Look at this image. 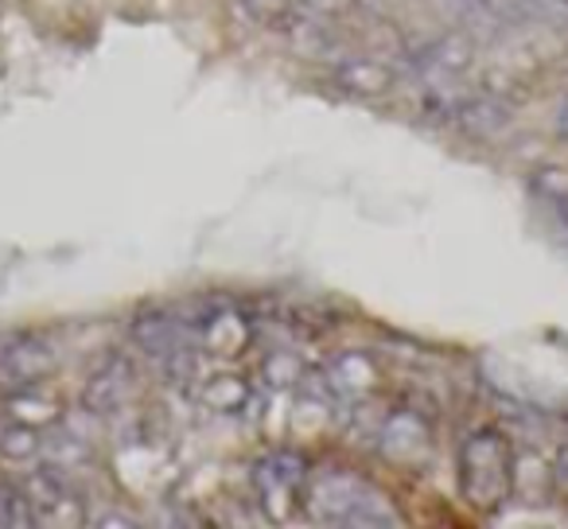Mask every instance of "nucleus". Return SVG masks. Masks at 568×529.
<instances>
[{"instance_id": "obj_1", "label": "nucleus", "mask_w": 568, "mask_h": 529, "mask_svg": "<svg viewBox=\"0 0 568 529\" xmlns=\"http://www.w3.org/2000/svg\"><path fill=\"white\" fill-rule=\"evenodd\" d=\"M304 513L320 526H402L394 502L358 471H343V467L308 471Z\"/></svg>"}, {"instance_id": "obj_2", "label": "nucleus", "mask_w": 568, "mask_h": 529, "mask_svg": "<svg viewBox=\"0 0 568 529\" xmlns=\"http://www.w3.org/2000/svg\"><path fill=\"white\" fill-rule=\"evenodd\" d=\"M456 487L467 510L495 518L514 502V444L498 428H479L456 456Z\"/></svg>"}, {"instance_id": "obj_3", "label": "nucleus", "mask_w": 568, "mask_h": 529, "mask_svg": "<svg viewBox=\"0 0 568 529\" xmlns=\"http://www.w3.org/2000/svg\"><path fill=\"white\" fill-rule=\"evenodd\" d=\"M308 459L301 451L284 448L268 451L253 464V490H257L261 518L273 526H288L304 510V482H308Z\"/></svg>"}, {"instance_id": "obj_4", "label": "nucleus", "mask_w": 568, "mask_h": 529, "mask_svg": "<svg viewBox=\"0 0 568 529\" xmlns=\"http://www.w3.org/2000/svg\"><path fill=\"white\" fill-rule=\"evenodd\" d=\"M59 370V355L43 335L36 332H9L0 335V389H40Z\"/></svg>"}, {"instance_id": "obj_5", "label": "nucleus", "mask_w": 568, "mask_h": 529, "mask_svg": "<svg viewBox=\"0 0 568 529\" xmlns=\"http://www.w3.org/2000/svg\"><path fill=\"white\" fill-rule=\"evenodd\" d=\"M136 394V366L133 358L113 355L98 366L87 378V389H82V409L94 413V417H113L121 413Z\"/></svg>"}, {"instance_id": "obj_6", "label": "nucleus", "mask_w": 568, "mask_h": 529, "mask_svg": "<svg viewBox=\"0 0 568 529\" xmlns=\"http://www.w3.org/2000/svg\"><path fill=\"white\" fill-rule=\"evenodd\" d=\"M378 451L382 459L397 467H417L433 456V428L420 413L413 409H397L386 417L382 425V436H378Z\"/></svg>"}, {"instance_id": "obj_7", "label": "nucleus", "mask_w": 568, "mask_h": 529, "mask_svg": "<svg viewBox=\"0 0 568 529\" xmlns=\"http://www.w3.org/2000/svg\"><path fill=\"white\" fill-rule=\"evenodd\" d=\"M24 495L28 502H32V513L36 521H48V526H59V521H82V502L79 495H74L71 479H67L59 467H40V471H32L24 482Z\"/></svg>"}, {"instance_id": "obj_8", "label": "nucleus", "mask_w": 568, "mask_h": 529, "mask_svg": "<svg viewBox=\"0 0 568 529\" xmlns=\"http://www.w3.org/2000/svg\"><path fill=\"white\" fill-rule=\"evenodd\" d=\"M253 343V327L242 312L222 308L214 316L203 319L199 327V347H203L206 358H242Z\"/></svg>"}, {"instance_id": "obj_9", "label": "nucleus", "mask_w": 568, "mask_h": 529, "mask_svg": "<svg viewBox=\"0 0 568 529\" xmlns=\"http://www.w3.org/2000/svg\"><path fill=\"white\" fill-rule=\"evenodd\" d=\"M133 343L152 358H172L183 355V324L164 308H144L133 316Z\"/></svg>"}, {"instance_id": "obj_10", "label": "nucleus", "mask_w": 568, "mask_h": 529, "mask_svg": "<svg viewBox=\"0 0 568 529\" xmlns=\"http://www.w3.org/2000/svg\"><path fill=\"white\" fill-rule=\"evenodd\" d=\"M394 82H397L394 67L382 63V59H371V55L343 59V63L335 67V87L351 98H366V102L386 98L389 90H394Z\"/></svg>"}, {"instance_id": "obj_11", "label": "nucleus", "mask_w": 568, "mask_h": 529, "mask_svg": "<svg viewBox=\"0 0 568 529\" xmlns=\"http://www.w3.org/2000/svg\"><path fill=\"white\" fill-rule=\"evenodd\" d=\"M327 389L343 401H363L378 389V363L371 355H358V350H347L339 355L332 366L324 370Z\"/></svg>"}, {"instance_id": "obj_12", "label": "nucleus", "mask_w": 568, "mask_h": 529, "mask_svg": "<svg viewBox=\"0 0 568 529\" xmlns=\"http://www.w3.org/2000/svg\"><path fill=\"white\" fill-rule=\"evenodd\" d=\"M195 397L206 413H214V417H242L253 401V386L242 378V374L222 370V374H211V378L199 386Z\"/></svg>"}, {"instance_id": "obj_13", "label": "nucleus", "mask_w": 568, "mask_h": 529, "mask_svg": "<svg viewBox=\"0 0 568 529\" xmlns=\"http://www.w3.org/2000/svg\"><path fill=\"white\" fill-rule=\"evenodd\" d=\"M304 378H308V363L293 350H273L261 363V382L276 394H293V389L304 386Z\"/></svg>"}, {"instance_id": "obj_14", "label": "nucleus", "mask_w": 568, "mask_h": 529, "mask_svg": "<svg viewBox=\"0 0 568 529\" xmlns=\"http://www.w3.org/2000/svg\"><path fill=\"white\" fill-rule=\"evenodd\" d=\"M529 187L534 195L549 206L552 214L568 222V167L565 164H541L534 175H529Z\"/></svg>"}, {"instance_id": "obj_15", "label": "nucleus", "mask_w": 568, "mask_h": 529, "mask_svg": "<svg viewBox=\"0 0 568 529\" xmlns=\"http://www.w3.org/2000/svg\"><path fill=\"white\" fill-rule=\"evenodd\" d=\"M43 451V436L36 425H24V420H12V425L0 428V456L4 459H32Z\"/></svg>"}, {"instance_id": "obj_16", "label": "nucleus", "mask_w": 568, "mask_h": 529, "mask_svg": "<svg viewBox=\"0 0 568 529\" xmlns=\"http://www.w3.org/2000/svg\"><path fill=\"white\" fill-rule=\"evenodd\" d=\"M24 526H36V513L24 487L0 479V529H24Z\"/></svg>"}, {"instance_id": "obj_17", "label": "nucleus", "mask_w": 568, "mask_h": 529, "mask_svg": "<svg viewBox=\"0 0 568 529\" xmlns=\"http://www.w3.org/2000/svg\"><path fill=\"white\" fill-rule=\"evenodd\" d=\"M245 12H250V20H257V24H284L288 17H296L301 12V0H237Z\"/></svg>"}, {"instance_id": "obj_18", "label": "nucleus", "mask_w": 568, "mask_h": 529, "mask_svg": "<svg viewBox=\"0 0 568 529\" xmlns=\"http://www.w3.org/2000/svg\"><path fill=\"white\" fill-rule=\"evenodd\" d=\"M351 9H355V0H301V12L308 20H332Z\"/></svg>"}, {"instance_id": "obj_19", "label": "nucleus", "mask_w": 568, "mask_h": 529, "mask_svg": "<svg viewBox=\"0 0 568 529\" xmlns=\"http://www.w3.org/2000/svg\"><path fill=\"white\" fill-rule=\"evenodd\" d=\"M552 482H557V487H568V444L557 451V459H552Z\"/></svg>"}, {"instance_id": "obj_20", "label": "nucleus", "mask_w": 568, "mask_h": 529, "mask_svg": "<svg viewBox=\"0 0 568 529\" xmlns=\"http://www.w3.org/2000/svg\"><path fill=\"white\" fill-rule=\"evenodd\" d=\"M557 133H560V141H568V98L560 102V110H557Z\"/></svg>"}, {"instance_id": "obj_21", "label": "nucleus", "mask_w": 568, "mask_h": 529, "mask_svg": "<svg viewBox=\"0 0 568 529\" xmlns=\"http://www.w3.org/2000/svg\"><path fill=\"white\" fill-rule=\"evenodd\" d=\"M94 526H136L133 518H118V513H110V518H98Z\"/></svg>"}]
</instances>
